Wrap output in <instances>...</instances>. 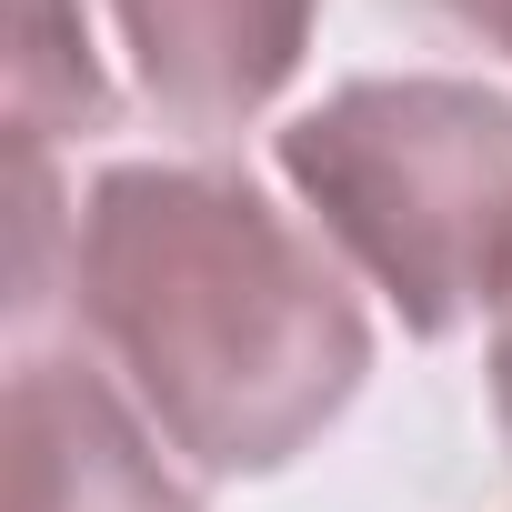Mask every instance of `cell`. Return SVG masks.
Wrapping results in <instances>:
<instances>
[{"label": "cell", "mask_w": 512, "mask_h": 512, "mask_svg": "<svg viewBox=\"0 0 512 512\" xmlns=\"http://www.w3.org/2000/svg\"><path fill=\"white\" fill-rule=\"evenodd\" d=\"M61 241L91 362L191 482L292 472L372 382L342 251L221 161H111Z\"/></svg>", "instance_id": "obj_1"}, {"label": "cell", "mask_w": 512, "mask_h": 512, "mask_svg": "<svg viewBox=\"0 0 512 512\" xmlns=\"http://www.w3.org/2000/svg\"><path fill=\"white\" fill-rule=\"evenodd\" d=\"M272 161L412 342H452L512 302V91L372 71L282 121Z\"/></svg>", "instance_id": "obj_2"}, {"label": "cell", "mask_w": 512, "mask_h": 512, "mask_svg": "<svg viewBox=\"0 0 512 512\" xmlns=\"http://www.w3.org/2000/svg\"><path fill=\"white\" fill-rule=\"evenodd\" d=\"M0 442H11V512H201L191 472L91 352H21Z\"/></svg>", "instance_id": "obj_3"}, {"label": "cell", "mask_w": 512, "mask_h": 512, "mask_svg": "<svg viewBox=\"0 0 512 512\" xmlns=\"http://www.w3.org/2000/svg\"><path fill=\"white\" fill-rule=\"evenodd\" d=\"M312 21L322 0H111L131 91L171 141H241L292 91Z\"/></svg>", "instance_id": "obj_4"}, {"label": "cell", "mask_w": 512, "mask_h": 512, "mask_svg": "<svg viewBox=\"0 0 512 512\" xmlns=\"http://www.w3.org/2000/svg\"><path fill=\"white\" fill-rule=\"evenodd\" d=\"M11 131L21 171H51V141L111 131V81L91 61L81 0H11Z\"/></svg>", "instance_id": "obj_5"}, {"label": "cell", "mask_w": 512, "mask_h": 512, "mask_svg": "<svg viewBox=\"0 0 512 512\" xmlns=\"http://www.w3.org/2000/svg\"><path fill=\"white\" fill-rule=\"evenodd\" d=\"M392 11L422 21V31H442V41H462V51L512 61V0H392Z\"/></svg>", "instance_id": "obj_6"}, {"label": "cell", "mask_w": 512, "mask_h": 512, "mask_svg": "<svg viewBox=\"0 0 512 512\" xmlns=\"http://www.w3.org/2000/svg\"><path fill=\"white\" fill-rule=\"evenodd\" d=\"M492 432H502V452H512V302H502V322H492Z\"/></svg>", "instance_id": "obj_7"}]
</instances>
